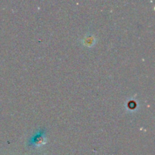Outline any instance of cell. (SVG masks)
<instances>
[{
    "instance_id": "cell-1",
    "label": "cell",
    "mask_w": 155,
    "mask_h": 155,
    "mask_svg": "<svg viewBox=\"0 0 155 155\" xmlns=\"http://www.w3.org/2000/svg\"><path fill=\"white\" fill-rule=\"evenodd\" d=\"M42 135H43V133H37L36 135H35V136L33 137V139H31V143L33 144V145H39V144H41V141L43 140V136H42Z\"/></svg>"
}]
</instances>
